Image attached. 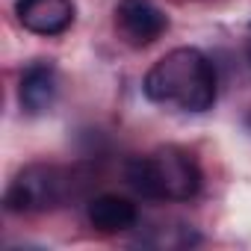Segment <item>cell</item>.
Here are the masks:
<instances>
[{
	"mask_svg": "<svg viewBox=\"0 0 251 251\" xmlns=\"http://www.w3.org/2000/svg\"><path fill=\"white\" fill-rule=\"evenodd\" d=\"M142 92L160 106L207 112L216 103V68L198 48H175L151 65Z\"/></svg>",
	"mask_w": 251,
	"mask_h": 251,
	"instance_id": "cell-1",
	"label": "cell"
},
{
	"mask_svg": "<svg viewBox=\"0 0 251 251\" xmlns=\"http://www.w3.org/2000/svg\"><path fill=\"white\" fill-rule=\"evenodd\" d=\"M139 213L130 198L121 195H98L89 201V222L100 233H124L136 225Z\"/></svg>",
	"mask_w": 251,
	"mask_h": 251,
	"instance_id": "cell-7",
	"label": "cell"
},
{
	"mask_svg": "<svg viewBox=\"0 0 251 251\" xmlns=\"http://www.w3.org/2000/svg\"><path fill=\"white\" fill-rule=\"evenodd\" d=\"M15 15L24 30L36 36H59L74 24L71 0H18Z\"/></svg>",
	"mask_w": 251,
	"mask_h": 251,
	"instance_id": "cell-5",
	"label": "cell"
},
{
	"mask_svg": "<svg viewBox=\"0 0 251 251\" xmlns=\"http://www.w3.org/2000/svg\"><path fill=\"white\" fill-rule=\"evenodd\" d=\"M68 195H74L71 175L59 166L36 163L15 175V180L6 189L3 204L9 213H45V210L62 207Z\"/></svg>",
	"mask_w": 251,
	"mask_h": 251,
	"instance_id": "cell-3",
	"label": "cell"
},
{
	"mask_svg": "<svg viewBox=\"0 0 251 251\" xmlns=\"http://www.w3.org/2000/svg\"><path fill=\"white\" fill-rule=\"evenodd\" d=\"M18 100L30 115H39V112L53 106V100H56V68H53V62L39 59L21 74Z\"/></svg>",
	"mask_w": 251,
	"mask_h": 251,
	"instance_id": "cell-6",
	"label": "cell"
},
{
	"mask_svg": "<svg viewBox=\"0 0 251 251\" xmlns=\"http://www.w3.org/2000/svg\"><path fill=\"white\" fill-rule=\"evenodd\" d=\"M115 30L127 45L148 48L169 30V15L151 0H118Z\"/></svg>",
	"mask_w": 251,
	"mask_h": 251,
	"instance_id": "cell-4",
	"label": "cell"
},
{
	"mask_svg": "<svg viewBox=\"0 0 251 251\" xmlns=\"http://www.w3.org/2000/svg\"><path fill=\"white\" fill-rule=\"evenodd\" d=\"M127 183L151 201H189L201 189V169L189 151L166 145L148 157L130 160Z\"/></svg>",
	"mask_w": 251,
	"mask_h": 251,
	"instance_id": "cell-2",
	"label": "cell"
}]
</instances>
